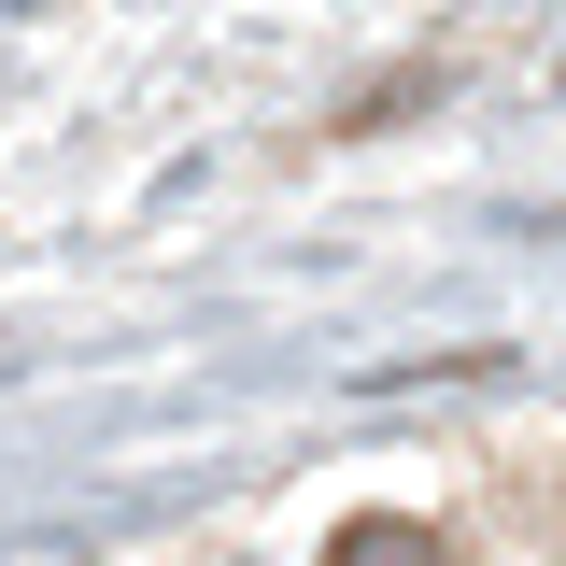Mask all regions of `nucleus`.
I'll list each match as a JSON object with an SVG mask.
<instances>
[{
	"mask_svg": "<svg viewBox=\"0 0 566 566\" xmlns=\"http://www.w3.org/2000/svg\"><path fill=\"white\" fill-rule=\"evenodd\" d=\"M326 566H453V553H439V524H411V510H368V524L326 538Z\"/></svg>",
	"mask_w": 566,
	"mask_h": 566,
	"instance_id": "nucleus-1",
	"label": "nucleus"
}]
</instances>
